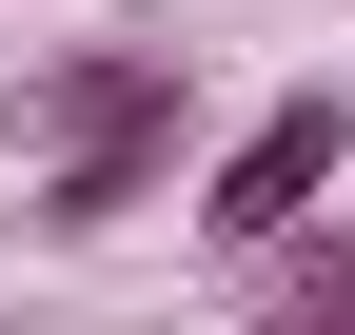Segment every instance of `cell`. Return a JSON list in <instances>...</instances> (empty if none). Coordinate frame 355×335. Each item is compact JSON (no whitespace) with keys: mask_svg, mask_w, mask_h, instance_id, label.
<instances>
[{"mask_svg":"<svg viewBox=\"0 0 355 335\" xmlns=\"http://www.w3.org/2000/svg\"><path fill=\"white\" fill-rule=\"evenodd\" d=\"M355 178V79H277V99L217 138V178H198V237H237V257H277L296 217Z\"/></svg>","mask_w":355,"mask_h":335,"instance_id":"6da1fadb","label":"cell"},{"mask_svg":"<svg viewBox=\"0 0 355 335\" xmlns=\"http://www.w3.org/2000/svg\"><path fill=\"white\" fill-rule=\"evenodd\" d=\"M158 178H178V79L119 99V118H79V138H40V237H119Z\"/></svg>","mask_w":355,"mask_h":335,"instance_id":"7a4b0ae2","label":"cell"},{"mask_svg":"<svg viewBox=\"0 0 355 335\" xmlns=\"http://www.w3.org/2000/svg\"><path fill=\"white\" fill-rule=\"evenodd\" d=\"M277 335H355V217H336V197L296 217V296H277Z\"/></svg>","mask_w":355,"mask_h":335,"instance_id":"3957f363","label":"cell"},{"mask_svg":"<svg viewBox=\"0 0 355 335\" xmlns=\"http://www.w3.org/2000/svg\"><path fill=\"white\" fill-rule=\"evenodd\" d=\"M158 79H178V60H60V79L20 99V118H40V138H79V118H119V99H158Z\"/></svg>","mask_w":355,"mask_h":335,"instance_id":"277c9868","label":"cell"}]
</instances>
